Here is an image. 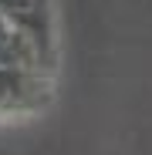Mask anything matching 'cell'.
<instances>
[{"instance_id": "cell-1", "label": "cell", "mask_w": 152, "mask_h": 155, "mask_svg": "<svg viewBox=\"0 0 152 155\" xmlns=\"http://www.w3.org/2000/svg\"><path fill=\"white\" fill-rule=\"evenodd\" d=\"M64 61L61 0H0V125L41 115Z\"/></svg>"}]
</instances>
